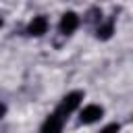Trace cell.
Wrapping results in <instances>:
<instances>
[{"instance_id": "cell-1", "label": "cell", "mask_w": 133, "mask_h": 133, "mask_svg": "<svg viewBox=\"0 0 133 133\" xmlns=\"http://www.w3.org/2000/svg\"><path fill=\"white\" fill-rule=\"evenodd\" d=\"M81 100H83V91H71V94H66V96L60 100V104L56 106L54 112H58L62 118H66L71 112H75V110L79 108Z\"/></svg>"}, {"instance_id": "cell-2", "label": "cell", "mask_w": 133, "mask_h": 133, "mask_svg": "<svg viewBox=\"0 0 133 133\" xmlns=\"http://www.w3.org/2000/svg\"><path fill=\"white\" fill-rule=\"evenodd\" d=\"M79 27V15L73 12V10H66L62 17H60V23H58V29L62 35H73Z\"/></svg>"}, {"instance_id": "cell-3", "label": "cell", "mask_w": 133, "mask_h": 133, "mask_svg": "<svg viewBox=\"0 0 133 133\" xmlns=\"http://www.w3.org/2000/svg\"><path fill=\"white\" fill-rule=\"evenodd\" d=\"M104 116V108L98 104H87L81 112H79V123L81 125H94L96 121H100Z\"/></svg>"}, {"instance_id": "cell-4", "label": "cell", "mask_w": 133, "mask_h": 133, "mask_svg": "<svg viewBox=\"0 0 133 133\" xmlns=\"http://www.w3.org/2000/svg\"><path fill=\"white\" fill-rule=\"evenodd\" d=\"M62 127H64V118H62L58 112H52V114H48L46 121L42 123L39 133H62Z\"/></svg>"}, {"instance_id": "cell-5", "label": "cell", "mask_w": 133, "mask_h": 133, "mask_svg": "<svg viewBox=\"0 0 133 133\" xmlns=\"http://www.w3.org/2000/svg\"><path fill=\"white\" fill-rule=\"evenodd\" d=\"M46 31H48V19H46L44 15L33 17V19L29 21V25H27V33H29L31 37H42Z\"/></svg>"}, {"instance_id": "cell-6", "label": "cell", "mask_w": 133, "mask_h": 133, "mask_svg": "<svg viewBox=\"0 0 133 133\" xmlns=\"http://www.w3.org/2000/svg\"><path fill=\"white\" fill-rule=\"evenodd\" d=\"M112 33H114V19H110V21H106V23H100V25H98L96 35H98L100 39H110V37H112Z\"/></svg>"}, {"instance_id": "cell-7", "label": "cell", "mask_w": 133, "mask_h": 133, "mask_svg": "<svg viewBox=\"0 0 133 133\" xmlns=\"http://www.w3.org/2000/svg\"><path fill=\"white\" fill-rule=\"evenodd\" d=\"M118 131H121V125H118V123H110V125H106L100 133H118Z\"/></svg>"}, {"instance_id": "cell-8", "label": "cell", "mask_w": 133, "mask_h": 133, "mask_svg": "<svg viewBox=\"0 0 133 133\" xmlns=\"http://www.w3.org/2000/svg\"><path fill=\"white\" fill-rule=\"evenodd\" d=\"M4 114H6V104L0 102V118H4Z\"/></svg>"}, {"instance_id": "cell-9", "label": "cell", "mask_w": 133, "mask_h": 133, "mask_svg": "<svg viewBox=\"0 0 133 133\" xmlns=\"http://www.w3.org/2000/svg\"><path fill=\"white\" fill-rule=\"evenodd\" d=\"M2 23H4V21H2V19H0V27H2Z\"/></svg>"}]
</instances>
